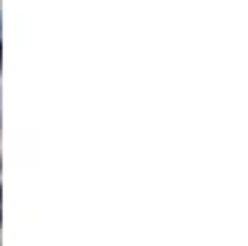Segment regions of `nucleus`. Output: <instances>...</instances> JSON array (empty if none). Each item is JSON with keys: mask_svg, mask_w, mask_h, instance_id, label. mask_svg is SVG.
I'll return each instance as SVG.
<instances>
[{"mask_svg": "<svg viewBox=\"0 0 248 246\" xmlns=\"http://www.w3.org/2000/svg\"><path fill=\"white\" fill-rule=\"evenodd\" d=\"M0 67H3V45H0Z\"/></svg>", "mask_w": 248, "mask_h": 246, "instance_id": "nucleus-1", "label": "nucleus"}, {"mask_svg": "<svg viewBox=\"0 0 248 246\" xmlns=\"http://www.w3.org/2000/svg\"><path fill=\"white\" fill-rule=\"evenodd\" d=\"M0 201H3V187H0Z\"/></svg>", "mask_w": 248, "mask_h": 246, "instance_id": "nucleus-2", "label": "nucleus"}]
</instances>
